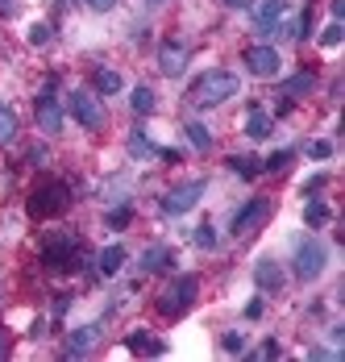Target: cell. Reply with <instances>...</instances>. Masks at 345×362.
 <instances>
[{"label": "cell", "mask_w": 345, "mask_h": 362, "mask_svg": "<svg viewBox=\"0 0 345 362\" xmlns=\"http://www.w3.org/2000/svg\"><path fill=\"white\" fill-rule=\"evenodd\" d=\"M238 75L233 71H208L204 79H196L192 83V92H187V100L196 105V109H212V105H225L229 96H238Z\"/></svg>", "instance_id": "obj_1"}, {"label": "cell", "mask_w": 345, "mask_h": 362, "mask_svg": "<svg viewBox=\"0 0 345 362\" xmlns=\"http://www.w3.org/2000/svg\"><path fill=\"white\" fill-rule=\"evenodd\" d=\"M71 204V187L59 180L42 183V187H34V196H30V217H59L63 209Z\"/></svg>", "instance_id": "obj_2"}, {"label": "cell", "mask_w": 345, "mask_h": 362, "mask_svg": "<svg viewBox=\"0 0 345 362\" xmlns=\"http://www.w3.org/2000/svg\"><path fill=\"white\" fill-rule=\"evenodd\" d=\"M196 291H200V284H196L192 275H179L171 288L158 296V313H163V317H171V321H175V317H183V313L196 304Z\"/></svg>", "instance_id": "obj_3"}, {"label": "cell", "mask_w": 345, "mask_h": 362, "mask_svg": "<svg viewBox=\"0 0 345 362\" xmlns=\"http://www.w3.org/2000/svg\"><path fill=\"white\" fill-rule=\"evenodd\" d=\"M79 242L71 238V233H54V238H46V246H42V262L50 267V271H75V262H79Z\"/></svg>", "instance_id": "obj_4"}, {"label": "cell", "mask_w": 345, "mask_h": 362, "mask_svg": "<svg viewBox=\"0 0 345 362\" xmlns=\"http://www.w3.org/2000/svg\"><path fill=\"white\" fill-rule=\"evenodd\" d=\"M271 213H275V204H271L267 196H254L242 213L233 217V233H238V238H254V233L271 221Z\"/></svg>", "instance_id": "obj_5"}, {"label": "cell", "mask_w": 345, "mask_h": 362, "mask_svg": "<svg viewBox=\"0 0 345 362\" xmlns=\"http://www.w3.org/2000/svg\"><path fill=\"white\" fill-rule=\"evenodd\" d=\"M204 196V180H192V183H179L171 187L167 196H163V213L167 217H183V213H192L196 209V200Z\"/></svg>", "instance_id": "obj_6"}, {"label": "cell", "mask_w": 345, "mask_h": 362, "mask_svg": "<svg viewBox=\"0 0 345 362\" xmlns=\"http://www.w3.org/2000/svg\"><path fill=\"white\" fill-rule=\"evenodd\" d=\"M71 117H75L83 129H100L104 125V105L88 92V88H75V92H71Z\"/></svg>", "instance_id": "obj_7"}, {"label": "cell", "mask_w": 345, "mask_h": 362, "mask_svg": "<svg viewBox=\"0 0 345 362\" xmlns=\"http://www.w3.org/2000/svg\"><path fill=\"white\" fill-rule=\"evenodd\" d=\"M324 258H329V254H324V246H320V242H300V250H296V275H300V279H316V275H320V271H324Z\"/></svg>", "instance_id": "obj_8"}, {"label": "cell", "mask_w": 345, "mask_h": 362, "mask_svg": "<svg viewBox=\"0 0 345 362\" xmlns=\"http://www.w3.org/2000/svg\"><path fill=\"white\" fill-rule=\"evenodd\" d=\"M245 67L258 75V79H271V75H279L283 59H279L275 46H250V50H245Z\"/></svg>", "instance_id": "obj_9"}, {"label": "cell", "mask_w": 345, "mask_h": 362, "mask_svg": "<svg viewBox=\"0 0 345 362\" xmlns=\"http://www.w3.org/2000/svg\"><path fill=\"white\" fill-rule=\"evenodd\" d=\"M34 112H37V125H42V134H59V129H63V105H59L50 92H42V96H37Z\"/></svg>", "instance_id": "obj_10"}, {"label": "cell", "mask_w": 345, "mask_h": 362, "mask_svg": "<svg viewBox=\"0 0 345 362\" xmlns=\"http://www.w3.org/2000/svg\"><path fill=\"white\" fill-rule=\"evenodd\" d=\"M183 67H187V46L183 42H163V50H158V71L163 75H183Z\"/></svg>", "instance_id": "obj_11"}, {"label": "cell", "mask_w": 345, "mask_h": 362, "mask_svg": "<svg viewBox=\"0 0 345 362\" xmlns=\"http://www.w3.org/2000/svg\"><path fill=\"white\" fill-rule=\"evenodd\" d=\"M125 346H129L134 354H150V358H163V354H167V346H163L158 337H150L146 329H134V333L125 337Z\"/></svg>", "instance_id": "obj_12"}, {"label": "cell", "mask_w": 345, "mask_h": 362, "mask_svg": "<svg viewBox=\"0 0 345 362\" xmlns=\"http://www.w3.org/2000/svg\"><path fill=\"white\" fill-rule=\"evenodd\" d=\"M254 284H258L262 291H279L283 288V271H279L275 258H262V262L254 267Z\"/></svg>", "instance_id": "obj_13"}, {"label": "cell", "mask_w": 345, "mask_h": 362, "mask_svg": "<svg viewBox=\"0 0 345 362\" xmlns=\"http://www.w3.org/2000/svg\"><path fill=\"white\" fill-rule=\"evenodd\" d=\"M167 267H175L171 246H150V250L141 254V271H167Z\"/></svg>", "instance_id": "obj_14"}, {"label": "cell", "mask_w": 345, "mask_h": 362, "mask_svg": "<svg viewBox=\"0 0 345 362\" xmlns=\"http://www.w3.org/2000/svg\"><path fill=\"white\" fill-rule=\"evenodd\" d=\"M96 341H100V325H83V329H75V333H71L67 354H88V350H92Z\"/></svg>", "instance_id": "obj_15"}, {"label": "cell", "mask_w": 345, "mask_h": 362, "mask_svg": "<svg viewBox=\"0 0 345 362\" xmlns=\"http://www.w3.org/2000/svg\"><path fill=\"white\" fill-rule=\"evenodd\" d=\"M283 13H287V0H262V4H258V13H254V21H258L262 30H271Z\"/></svg>", "instance_id": "obj_16"}, {"label": "cell", "mask_w": 345, "mask_h": 362, "mask_svg": "<svg viewBox=\"0 0 345 362\" xmlns=\"http://www.w3.org/2000/svg\"><path fill=\"white\" fill-rule=\"evenodd\" d=\"M125 258H129L125 246H108V250H100V271L104 275H117V271L125 267Z\"/></svg>", "instance_id": "obj_17"}, {"label": "cell", "mask_w": 345, "mask_h": 362, "mask_svg": "<svg viewBox=\"0 0 345 362\" xmlns=\"http://www.w3.org/2000/svg\"><path fill=\"white\" fill-rule=\"evenodd\" d=\"M13 138H17V112L0 100V146H8Z\"/></svg>", "instance_id": "obj_18"}, {"label": "cell", "mask_w": 345, "mask_h": 362, "mask_svg": "<svg viewBox=\"0 0 345 362\" xmlns=\"http://www.w3.org/2000/svg\"><path fill=\"white\" fill-rule=\"evenodd\" d=\"M245 134H250V138H254V142H262V138H267V134H271V117H267V112H250V121H245Z\"/></svg>", "instance_id": "obj_19"}, {"label": "cell", "mask_w": 345, "mask_h": 362, "mask_svg": "<svg viewBox=\"0 0 345 362\" xmlns=\"http://www.w3.org/2000/svg\"><path fill=\"white\" fill-rule=\"evenodd\" d=\"M92 83H96V92H104V96H112V92H121V75L112 71V67H100Z\"/></svg>", "instance_id": "obj_20"}, {"label": "cell", "mask_w": 345, "mask_h": 362, "mask_svg": "<svg viewBox=\"0 0 345 362\" xmlns=\"http://www.w3.org/2000/svg\"><path fill=\"white\" fill-rule=\"evenodd\" d=\"M229 167H233V171H238V175H245V180H250V175H258V171H262V163H258V158H254V154H233V158H229Z\"/></svg>", "instance_id": "obj_21"}, {"label": "cell", "mask_w": 345, "mask_h": 362, "mask_svg": "<svg viewBox=\"0 0 345 362\" xmlns=\"http://www.w3.org/2000/svg\"><path fill=\"white\" fill-rule=\"evenodd\" d=\"M129 105H134V112H141V117H146V112H154V92L141 83V88H134V100H129Z\"/></svg>", "instance_id": "obj_22"}, {"label": "cell", "mask_w": 345, "mask_h": 362, "mask_svg": "<svg viewBox=\"0 0 345 362\" xmlns=\"http://www.w3.org/2000/svg\"><path fill=\"white\" fill-rule=\"evenodd\" d=\"M187 142L196 146V150H208V146H212V134H208L200 121H192V125H187Z\"/></svg>", "instance_id": "obj_23"}, {"label": "cell", "mask_w": 345, "mask_h": 362, "mask_svg": "<svg viewBox=\"0 0 345 362\" xmlns=\"http://www.w3.org/2000/svg\"><path fill=\"white\" fill-rule=\"evenodd\" d=\"M304 221H308L312 229H320V225H329V209H324L320 200H312L308 209H304Z\"/></svg>", "instance_id": "obj_24"}, {"label": "cell", "mask_w": 345, "mask_h": 362, "mask_svg": "<svg viewBox=\"0 0 345 362\" xmlns=\"http://www.w3.org/2000/svg\"><path fill=\"white\" fill-rule=\"evenodd\" d=\"M312 83H316V79H312V71H300L296 79H287V83H283V96H296V92H308Z\"/></svg>", "instance_id": "obj_25"}, {"label": "cell", "mask_w": 345, "mask_h": 362, "mask_svg": "<svg viewBox=\"0 0 345 362\" xmlns=\"http://www.w3.org/2000/svg\"><path fill=\"white\" fill-rule=\"evenodd\" d=\"M196 246H200V250H216V229H212L208 221L196 229Z\"/></svg>", "instance_id": "obj_26"}, {"label": "cell", "mask_w": 345, "mask_h": 362, "mask_svg": "<svg viewBox=\"0 0 345 362\" xmlns=\"http://www.w3.org/2000/svg\"><path fill=\"white\" fill-rule=\"evenodd\" d=\"M50 37H54V30H50V25H42V21H37V25H30V46H46Z\"/></svg>", "instance_id": "obj_27"}, {"label": "cell", "mask_w": 345, "mask_h": 362, "mask_svg": "<svg viewBox=\"0 0 345 362\" xmlns=\"http://www.w3.org/2000/svg\"><path fill=\"white\" fill-rule=\"evenodd\" d=\"M341 37H345V30L337 25V21H333V25H329V30L320 34V46H341Z\"/></svg>", "instance_id": "obj_28"}, {"label": "cell", "mask_w": 345, "mask_h": 362, "mask_svg": "<svg viewBox=\"0 0 345 362\" xmlns=\"http://www.w3.org/2000/svg\"><path fill=\"white\" fill-rule=\"evenodd\" d=\"M291 158H296L291 150H279V154H271V158H267V167H271V171H283V167H287Z\"/></svg>", "instance_id": "obj_29"}, {"label": "cell", "mask_w": 345, "mask_h": 362, "mask_svg": "<svg viewBox=\"0 0 345 362\" xmlns=\"http://www.w3.org/2000/svg\"><path fill=\"white\" fill-rule=\"evenodd\" d=\"M129 150H134V154H146V158H150V154H158V150H154V146L146 142L141 134H138V138H129Z\"/></svg>", "instance_id": "obj_30"}, {"label": "cell", "mask_w": 345, "mask_h": 362, "mask_svg": "<svg viewBox=\"0 0 345 362\" xmlns=\"http://www.w3.org/2000/svg\"><path fill=\"white\" fill-rule=\"evenodd\" d=\"M221 346H225V350H229V354H242V333H225V341H221Z\"/></svg>", "instance_id": "obj_31"}, {"label": "cell", "mask_w": 345, "mask_h": 362, "mask_svg": "<svg viewBox=\"0 0 345 362\" xmlns=\"http://www.w3.org/2000/svg\"><path fill=\"white\" fill-rule=\"evenodd\" d=\"M308 154H312V158H329V154H333V146H329V142H312Z\"/></svg>", "instance_id": "obj_32"}, {"label": "cell", "mask_w": 345, "mask_h": 362, "mask_svg": "<svg viewBox=\"0 0 345 362\" xmlns=\"http://www.w3.org/2000/svg\"><path fill=\"white\" fill-rule=\"evenodd\" d=\"M21 13V0H0V17H17Z\"/></svg>", "instance_id": "obj_33"}, {"label": "cell", "mask_w": 345, "mask_h": 362, "mask_svg": "<svg viewBox=\"0 0 345 362\" xmlns=\"http://www.w3.org/2000/svg\"><path fill=\"white\" fill-rule=\"evenodd\" d=\"M279 354H283V350H279L275 341H267V346H262V350H258L254 358H279Z\"/></svg>", "instance_id": "obj_34"}, {"label": "cell", "mask_w": 345, "mask_h": 362, "mask_svg": "<svg viewBox=\"0 0 345 362\" xmlns=\"http://www.w3.org/2000/svg\"><path fill=\"white\" fill-rule=\"evenodd\" d=\"M125 221H129V209H117V213H108V225H117V229H121Z\"/></svg>", "instance_id": "obj_35"}, {"label": "cell", "mask_w": 345, "mask_h": 362, "mask_svg": "<svg viewBox=\"0 0 345 362\" xmlns=\"http://www.w3.org/2000/svg\"><path fill=\"white\" fill-rule=\"evenodd\" d=\"M88 4H92L96 13H108V8H117V0H88Z\"/></svg>", "instance_id": "obj_36"}, {"label": "cell", "mask_w": 345, "mask_h": 362, "mask_svg": "<svg viewBox=\"0 0 345 362\" xmlns=\"http://www.w3.org/2000/svg\"><path fill=\"white\" fill-rule=\"evenodd\" d=\"M8 346H13V341H8V333H4V329H0V358H4V354H8Z\"/></svg>", "instance_id": "obj_37"}, {"label": "cell", "mask_w": 345, "mask_h": 362, "mask_svg": "<svg viewBox=\"0 0 345 362\" xmlns=\"http://www.w3.org/2000/svg\"><path fill=\"white\" fill-rule=\"evenodd\" d=\"M229 8H250V0H225Z\"/></svg>", "instance_id": "obj_38"}]
</instances>
